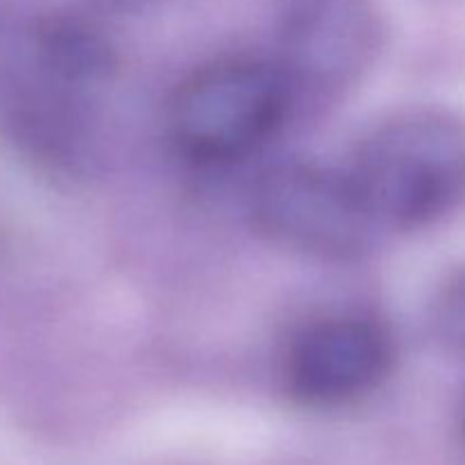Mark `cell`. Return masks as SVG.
<instances>
[{"instance_id":"cell-6","label":"cell","mask_w":465,"mask_h":465,"mask_svg":"<svg viewBox=\"0 0 465 465\" xmlns=\"http://www.w3.org/2000/svg\"><path fill=\"white\" fill-rule=\"evenodd\" d=\"M431 327L448 352L465 359V266L450 272L436 289Z\"/></svg>"},{"instance_id":"cell-7","label":"cell","mask_w":465,"mask_h":465,"mask_svg":"<svg viewBox=\"0 0 465 465\" xmlns=\"http://www.w3.org/2000/svg\"><path fill=\"white\" fill-rule=\"evenodd\" d=\"M461 439H463V448H465V413H463V422H461Z\"/></svg>"},{"instance_id":"cell-3","label":"cell","mask_w":465,"mask_h":465,"mask_svg":"<svg viewBox=\"0 0 465 465\" xmlns=\"http://www.w3.org/2000/svg\"><path fill=\"white\" fill-rule=\"evenodd\" d=\"M250 216L268 241L321 259L354 257L377 232L348 171L312 162L266 168L250 189Z\"/></svg>"},{"instance_id":"cell-2","label":"cell","mask_w":465,"mask_h":465,"mask_svg":"<svg viewBox=\"0 0 465 465\" xmlns=\"http://www.w3.org/2000/svg\"><path fill=\"white\" fill-rule=\"evenodd\" d=\"M291 98L293 86L277 62L213 59L177 86L168 130L177 150L193 162H234L275 134Z\"/></svg>"},{"instance_id":"cell-5","label":"cell","mask_w":465,"mask_h":465,"mask_svg":"<svg viewBox=\"0 0 465 465\" xmlns=\"http://www.w3.org/2000/svg\"><path fill=\"white\" fill-rule=\"evenodd\" d=\"M277 45L293 91L354 86L381 48L375 0H277Z\"/></svg>"},{"instance_id":"cell-1","label":"cell","mask_w":465,"mask_h":465,"mask_svg":"<svg viewBox=\"0 0 465 465\" xmlns=\"http://www.w3.org/2000/svg\"><path fill=\"white\" fill-rule=\"evenodd\" d=\"M377 230L434 225L465 200V118L409 109L372 127L348 168Z\"/></svg>"},{"instance_id":"cell-4","label":"cell","mask_w":465,"mask_h":465,"mask_svg":"<svg viewBox=\"0 0 465 465\" xmlns=\"http://www.w3.org/2000/svg\"><path fill=\"white\" fill-rule=\"evenodd\" d=\"M393 361L395 343L384 322L366 313H327L291 339L284 384L302 407H348L375 393Z\"/></svg>"}]
</instances>
